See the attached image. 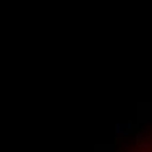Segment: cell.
I'll list each match as a JSON object with an SVG mask.
<instances>
[{
	"mask_svg": "<svg viewBox=\"0 0 152 152\" xmlns=\"http://www.w3.org/2000/svg\"><path fill=\"white\" fill-rule=\"evenodd\" d=\"M131 152H152V139H147L144 144H139L137 150H131Z\"/></svg>",
	"mask_w": 152,
	"mask_h": 152,
	"instance_id": "6da1fadb",
	"label": "cell"
}]
</instances>
